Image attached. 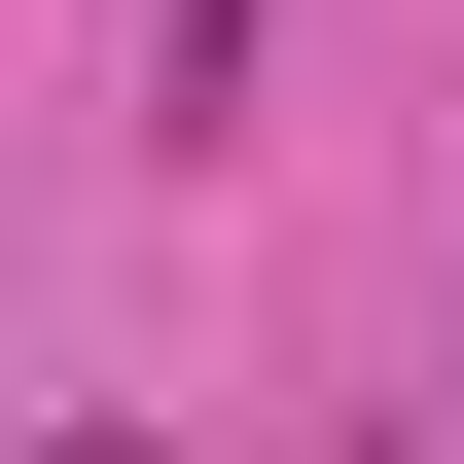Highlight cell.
<instances>
[{"instance_id":"1","label":"cell","mask_w":464,"mask_h":464,"mask_svg":"<svg viewBox=\"0 0 464 464\" xmlns=\"http://www.w3.org/2000/svg\"><path fill=\"white\" fill-rule=\"evenodd\" d=\"M143 143H250V0H143Z\"/></svg>"}]
</instances>
